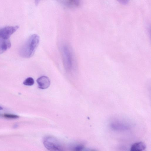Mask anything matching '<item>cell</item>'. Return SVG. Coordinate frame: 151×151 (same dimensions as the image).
Here are the masks:
<instances>
[{"label":"cell","instance_id":"cell-3","mask_svg":"<svg viewBox=\"0 0 151 151\" xmlns=\"http://www.w3.org/2000/svg\"><path fill=\"white\" fill-rule=\"evenodd\" d=\"M63 61L65 68L69 69L72 65L73 56L69 47L66 45L63 46L61 49Z\"/></svg>","mask_w":151,"mask_h":151},{"label":"cell","instance_id":"cell-6","mask_svg":"<svg viewBox=\"0 0 151 151\" xmlns=\"http://www.w3.org/2000/svg\"><path fill=\"white\" fill-rule=\"evenodd\" d=\"M11 46V42L9 39L0 38V54L9 49Z\"/></svg>","mask_w":151,"mask_h":151},{"label":"cell","instance_id":"cell-12","mask_svg":"<svg viewBox=\"0 0 151 151\" xmlns=\"http://www.w3.org/2000/svg\"><path fill=\"white\" fill-rule=\"evenodd\" d=\"M3 109L2 107H1L0 106V110H1Z\"/></svg>","mask_w":151,"mask_h":151},{"label":"cell","instance_id":"cell-2","mask_svg":"<svg viewBox=\"0 0 151 151\" xmlns=\"http://www.w3.org/2000/svg\"><path fill=\"white\" fill-rule=\"evenodd\" d=\"M43 142L45 147L49 151H63L60 143L54 137L46 136L44 138Z\"/></svg>","mask_w":151,"mask_h":151},{"label":"cell","instance_id":"cell-7","mask_svg":"<svg viewBox=\"0 0 151 151\" xmlns=\"http://www.w3.org/2000/svg\"><path fill=\"white\" fill-rule=\"evenodd\" d=\"M146 147L145 144L142 142H136L132 146L130 151H142Z\"/></svg>","mask_w":151,"mask_h":151},{"label":"cell","instance_id":"cell-11","mask_svg":"<svg viewBox=\"0 0 151 151\" xmlns=\"http://www.w3.org/2000/svg\"><path fill=\"white\" fill-rule=\"evenodd\" d=\"M4 117L9 119H16L19 118L18 115L11 114H5L4 115Z\"/></svg>","mask_w":151,"mask_h":151},{"label":"cell","instance_id":"cell-5","mask_svg":"<svg viewBox=\"0 0 151 151\" xmlns=\"http://www.w3.org/2000/svg\"><path fill=\"white\" fill-rule=\"evenodd\" d=\"M37 82L38 88L41 89L47 88L50 84V81L49 78L45 76H41L37 78Z\"/></svg>","mask_w":151,"mask_h":151},{"label":"cell","instance_id":"cell-4","mask_svg":"<svg viewBox=\"0 0 151 151\" xmlns=\"http://www.w3.org/2000/svg\"><path fill=\"white\" fill-rule=\"evenodd\" d=\"M19 27L18 26H8L0 29V38L8 39Z\"/></svg>","mask_w":151,"mask_h":151},{"label":"cell","instance_id":"cell-10","mask_svg":"<svg viewBox=\"0 0 151 151\" xmlns=\"http://www.w3.org/2000/svg\"><path fill=\"white\" fill-rule=\"evenodd\" d=\"M84 149L83 146L81 145H76L72 148V151H83Z\"/></svg>","mask_w":151,"mask_h":151},{"label":"cell","instance_id":"cell-9","mask_svg":"<svg viewBox=\"0 0 151 151\" xmlns=\"http://www.w3.org/2000/svg\"><path fill=\"white\" fill-rule=\"evenodd\" d=\"M34 83V80L32 77L27 78L23 82V84L27 86H31Z\"/></svg>","mask_w":151,"mask_h":151},{"label":"cell","instance_id":"cell-1","mask_svg":"<svg viewBox=\"0 0 151 151\" xmlns=\"http://www.w3.org/2000/svg\"><path fill=\"white\" fill-rule=\"evenodd\" d=\"M40 41L39 36L35 34L30 36L21 46L19 50L20 56L28 58L34 54Z\"/></svg>","mask_w":151,"mask_h":151},{"label":"cell","instance_id":"cell-8","mask_svg":"<svg viewBox=\"0 0 151 151\" xmlns=\"http://www.w3.org/2000/svg\"><path fill=\"white\" fill-rule=\"evenodd\" d=\"M63 4L67 6L70 7H75L78 6L80 4L78 0H66L63 1Z\"/></svg>","mask_w":151,"mask_h":151}]
</instances>
